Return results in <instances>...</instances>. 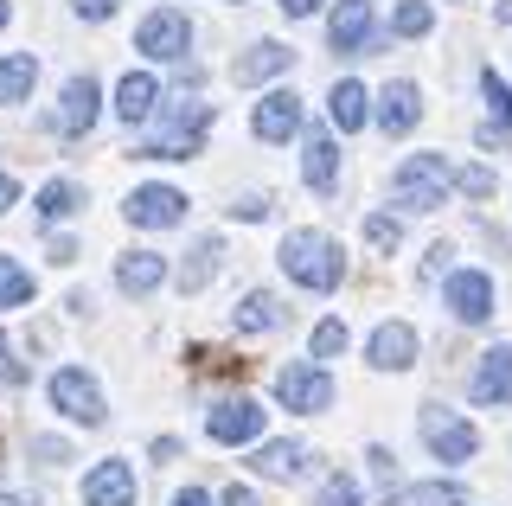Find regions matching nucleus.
<instances>
[{
	"label": "nucleus",
	"mask_w": 512,
	"mask_h": 506,
	"mask_svg": "<svg viewBox=\"0 0 512 506\" xmlns=\"http://www.w3.org/2000/svg\"><path fill=\"white\" fill-rule=\"evenodd\" d=\"M288 65H295V52H288L282 39H256L250 52L231 65V77H237V84H269V77H282Z\"/></svg>",
	"instance_id": "nucleus-19"
},
{
	"label": "nucleus",
	"mask_w": 512,
	"mask_h": 506,
	"mask_svg": "<svg viewBox=\"0 0 512 506\" xmlns=\"http://www.w3.org/2000/svg\"><path fill=\"white\" fill-rule=\"evenodd\" d=\"M84 506H135V468L128 462H96L90 474H84Z\"/></svg>",
	"instance_id": "nucleus-16"
},
{
	"label": "nucleus",
	"mask_w": 512,
	"mask_h": 506,
	"mask_svg": "<svg viewBox=\"0 0 512 506\" xmlns=\"http://www.w3.org/2000/svg\"><path fill=\"white\" fill-rule=\"evenodd\" d=\"M512 129H500V122H480V148H506Z\"/></svg>",
	"instance_id": "nucleus-39"
},
{
	"label": "nucleus",
	"mask_w": 512,
	"mask_h": 506,
	"mask_svg": "<svg viewBox=\"0 0 512 506\" xmlns=\"http://www.w3.org/2000/svg\"><path fill=\"white\" fill-rule=\"evenodd\" d=\"M116 7H122V0H71V13H77V20H109Z\"/></svg>",
	"instance_id": "nucleus-37"
},
{
	"label": "nucleus",
	"mask_w": 512,
	"mask_h": 506,
	"mask_svg": "<svg viewBox=\"0 0 512 506\" xmlns=\"http://www.w3.org/2000/svg\"><path fill=\"white\" fill-rule=\"evenodd\" d=\"M384 506H468L461 481H416V487H397Z\"/></svg>",
	"instance_id": "nucleus-26"
},
{
	"label": "nucleus",
	"mask_w": 512,
	"mask_h": 506,
	"mask_svg": "<svg viewBox=\"0 0 512 506\" xmlns=\"http://www.w3.org/2000/svg\"><path fill=\"white\" fill-rule=\"evenodd\" d=\"M282 321H288V308H282L269 289H250L244 302H237V314H231L237 334H269V327H282Z\"/></svg>",
	"instance_id": "nucleus-22"
},
{
	"label": "nucleus",
	"mask_w": 512,
	"mask_h": 506,
	"mask_svg": "<svg viewBox=\"0 0 512 506\" xmlns=\"http://www.w3.org/2000/svg\"><path fill=\"white\" fill-rule=\"evenodd\" d=\"M0 26H7V0H0Z\"/></svg>",
	"instance_id": "nucleus-47"
},
{
	"label": "nucleus",
	"mask_w": 512,
	"mask_h": 506,
	"mask_svg": "<svg viewBox=\"0 0 512 506\" xmlns=\"http://www.w3.org/2000/svg\"><path fill=\"white\" fill-rule=\"evenodd\" d=\"M52 404L64 410L71 423H84V430H103V385L84 372V366H64V372H52Z\"/></svg>",
	"instance_id": "nucleus-6"
},
{
	"label": "nucleus",
	"mask_w": 512,
	"mask_h": 506,
	"mask_svg": "<svg viewBox=\"0 0 512 506\" xmlns=\"http://www.w3.org/2000/svg\"><path fill=\"white\" fill-rule=\"evenodd\" d=\"M263 417L269 410L256 398H224V404H212V417H205V436L224 442V449H244V442L263 436Z\"/></svg>",
	"instance_id": "nucleus-9"
},
{
	"label": "nucleus",
	"mask_w": 512,
	"mask_h": 506,
	"mask_svg": "<svg viewBox=\"0 0 512 506\" xmlns=\"http://www.w3.org/2000/svg\"><path fill=\"white\" fill-rule=\"evenodd\" d=\"M26 302H32V270L0 250V308H26Z\"/></svg>",
	"instance_id": "nucleus-28"
},
{
	"label": "nucleus",
	"mask_w": 512,
	"mask_h": 506,
	"mask_svg": "<svg viewBox=\"0 0 512 506\" xmlns=\"http://www.w3.org/2000/svg\"><path fill=\"white\" fill-rule=\"evenodd\" d=\"M391 199L404 205V212H436V205L448 199V167H442V154H410V161L391 173Z\"/></svg>",
	"instance_id": "nucleus-3"
},
{
	"label": "nucleus",
	"mask_w": 512,
	"mask_h": 506,
	"mask_svg": "<svg viewBox=\"0 0 512 506\" xmlns=\"http://www.w3.org/2000/svg\"><path fill=\"white\" fill-rule=\"evenodd\" d=\"M154 109H160V77L154 71H128L116 84V116L128 129H141V122H154Z\"/></svg>",
	"instance_id": "nucleus-18"
},
{
	"label": "nucleus",
	"mask_w": 512,
	"mask_h": 506,
	"mask_svg": "<svg viewBox=\"0 0 512 506\" xmlns=\"http://www.w3.org/2000/svg\"><path fill=\"white\" fill-rule=\"evenodd\" d=\"M327 39H333V52L365 58L378 45V7H372V0H340L333 20H327Z\"/></svg>",
	"instance_id": "nucleus-8"
},
{
	"label": "nucleus",
	"mask_w": 512,
	"mask_h": 506,
	"mask_svg": "<svg viewBox=\"0 0 512 506\" xmlns=\"http://www.w3.org/2000/svg\"><path fill=\"white\" fill-rule=\"evenodd\" d=\"M365 359H372V372H410L416 366V327L410 321H384L372 346H365Z\"/></svg>",
	"instance_id": "nucleus-14"
},
{
	"label": "nucleus",
	"mask_w": 512,
	"mask_h": 506,
	"mask_svg": "<svg viewBox=\"0 0 512 506\" xmlns=\"http://www.w3.org/2000/svg\"><path fill=\"white\" fill-rule=\"evenodd\" d=\"M276 7L288 13V20H308V13H320V0H276Z\"/></svg>",
	"instance_id": "nucleus-41"
},
{
	"label": "nucleus",
	"mask_w": 512,
	"mask_h": 506,
	"mask_svg": "<svg viewBox=\"0 0 512 506\" xmlns=\"http://www.w3.org/2000/svg\"><path fill=\"white\" fill-rule=\"evenodd\" d=\"M250 468H256V474H269V481H295V474L308 468V442H263Z\"/></svg>",
	"instance_id": "nucleus-23"
},
{
	"label": "nucleus",
	"mask_w": 512,
	"mask_h": 506,
	"mask_svg": "<svg viewBox=\"0 0 512 506\" xmlns=\"http://www.w3.org/2000/svg\"><path fill=\"white\" fill-rule=\"evenodd\" d=\"M416 122H423V90H416L410 77L384 84V90H378V129H384V135H410Z\"/></svg>",
	"instance_id": "nucleus-15"
},
{
	"label": "nucleus",
	"mask_w": 512,
	"mask_h": 506,
	"mask_svg": "<svg viewBox=\"0 0 512 506\" xmlns=\"http://www.w3.org/2000/svg\"><path fill=\"white\" fill-rule=\"evenodd\" d=\"M0 506H39V500H26V494H0Z\"/></svg>",
	"instance_id": "nucleus-45"
},
{
	"label": "nucleus",
	"mask_w": 512,
	"mask_h": 506,
	"mask_svg": "<svg viewBox=\"0 0 512 506\" xmlns=\"http://www.w3.org/2000/svg\"><path fill=\"white\" fill-rule=\"evenodd\" d=\"M96 116H103V90H96L90 71H77L71 84H64V97H58V129L64 135H90Z\"/></svg>",
	"instance_id": "nucleus-12"
},
{
	"label": "nucleus",
	"mask_w": 512,
	"mask_h": 506,
	"mask_svg": "<svg viewBox=\"0 0 512 506\" xmlns=\"http://www.w3.org/2000/svg\"><path fill=\"white\" fill-rule=\"evenodd\" d=\"M160 282H167V257H160V250H128L116 263V289L122 295H154Z\"/></svg>",
	"instance_id": "nucleus-20"
},
{
	"label": "nucleus",
	"mask_w": 512,
	"mask_h": 506,
	"mask_svg": "<svg viewBox=\"0 0 512 506\" xmlns=\"http://www.w3.org/2000/svg\"><path fill=\"white\" fill-rule=\"evenodd\" d=\"M301 180L314 193H333L340 186V154H333V135H308L301 141Z\"/></svg>",
	"instance_id": "nucleus-21"
},
{
	"label": "nucleus",
	"mask_w": 512,
	"mask_h": 506,
	"mask_svg": "<svg viewBox=\"0 0 512 506\" xmlns=\"http://www.w3.org/2000/svg\"><path fill=\"white\" fill-rule=\"evenodd\" d=\"M327 116H333V129H340V135L365 129V116H372V109H365V84L340 77V84H333V97H327Z\"/></svg>",
	"instance_id": "nucleus-24"
},
{
	"label": "nucleus",
	"mask_w": 512,
	"mask_h": 506,
	"mask_svg": "<svg viewBox=\"0 0 512 506\" xmlns=\"http://www.w3.org/2000/svg\"><path fill=\"white\" fill-rule=\"evenodd\" d=\"M13 199H20V186H13V173H7V167H0V218H7V212H13Z\"/></svg>",
	"instance_id": "nucleus-40"
},
{
	"label": "nucleus",
	"mask_w": 512,
	"mask_h": 506,
	"mask_svg": "<svg viewBox=\"0 0 512 506\" xmlns=\"http://www.w3.org/2000/svg\"><path fill=\"white\" fill-rule=\"evenodd\" d=\"M52 263H77V244H71V237H52Z\"/></svg>",
	"instance_id": "nucleus-43"
},
{
	"label": "nucleus",
	"mask_w": 512,
	"mask_h": 506,
	"mask_svg": "<svg viewBox=\"0 0 512 506\" xmlns=\"http://www.w3.org/2000/svg\"><path fill=\"white\" fill-rule=\"evenodd\" d=\"M276 404L282 410H301V417H320L333 404V372L314 366V359H295V366L276 372Z\"/></svg>",
	"instance_id": "nucleus-4"
},
{
	"label": "nucleus",
	"mask_w": 512,
	"mask_h": 506,
	"mask_svg": "<svg viewBox=\"0 0 512 506\" xmlns=\"http://www.w3.org/2000/svg\"><path fill=\"white\" fill-rule=\"evenodd\" d=\"M77 205H84V193H77L71 180H52V186L39 193V218H45V225H64V218H71Z\"/></svg>",
	"instance_id": "nucleus-29"
},
{
	"label": "nucleus",
	"mask_w": 512,
	"mask_h": 506,
	"mask_svg": "<svg viewBox=\"0 0 512 506\" xmlns=\"http://www.w3.org/2000/svg\"><path fill=\"white\" fill-rule=\"evenodd\" d=\"M205 129H212V103L180 97L167 109V122H160V135L141 141V161H192L205 148Z\"/></svg>",
	"instance_id": "nucleus-2"
},
{
	"label": "nucleus",
	"mask_w": 512,
	"mask_h": 506,
	"mask_svg": "<svg viewBox=\"0 0 512 506\" xmlns=\"http://www.w3.org/2000/svg\"><path fill=\"white\" fill-rule=\"evenodd\" d=\"M173 506H212V494H205V487H186V494L173 500Z\"/></svg>",
	"instance_id": "nucleus-44"
},
{
	"label": "nucleus",
	"mask_w": 512,
	"mask_h": 506,
	"mask_svg": "<svg viewBox=\"0 0 512 506\" xmlns=\"http://www.w3.org/2000/svg\"><path fill=\"white\" fill-rule=\"evenodd\" d=\"M276 263L288 270V282H301V289H314V295L340 289V276H346V257H340V244H333L327 231H288Z\"/></svg>",
	"instance_id": "nucleus-1"
},
{
	"label": "nucleus",
	"mask_w": 512,
	"mask_h": 506,
	"mask_svg": "<svg viewBox=\"0 0 512 506\" xmlns=\"http://www.w3.org/2000/svg\"><path fill=\"white\" fill-rule=\"evenodd\" d=\"M365 237H372L378 250H397V244H404V225H397L391 212H372V218H365Z\"/></svg>",
	"instance_id": "nucleus-34"
},
{
	"label": "nucleus",
	"mask_w": 512,
	"mask_h": 506,
	"mask_svg": "<svg viewBox=\"0 0 512 506\" xmlns=\"http://www.w3.org/2000/svg\"><path fill=\"white\" fill-rule=\"evenodd\" d=\"M340 353H346V321H320L314 327V366H327Z\"/></svg>",
	"instance_id": "nucleus-32"
},
{
	"label": "nucleus",
	"mask_w": 512,
	"mask_h": 506,
	"mask_svg": "<svg viewBox=\"0 0 512 506\" xmlns=\"http://www.w3.org/2000/svg\"><path fill=\"white\" fill-rule=\"evenodd\" d=\"M493 20H512V0H500V7H493Z\"/></svg>",
	"instance_id": "nucleus-46"
},
{
	"label": "nucleus",
	"mask_w": 512,
	"mask_h": 506,
	"mask_svg": "<svg viewBox=\"0 0 512 506\" xmlns=\"http://www.w3.org/2000/svg\"><path fill=\"white\" fill-rule=\"evenodd\" d=\"M429 26H436V13H429V0H404V7L391 13V33H397V39H423Z\"/></svg>",
	"instance_id": "nucleus-30"
},
{
	"label": "nucleus",
	"mask_w": 512,
	"mask_h": 506,
	"mask_svg": "<svg viewBox=\"0 0 512 506\" xmlns=\"http://www.w3.org/2000/svg\"><path fill=\"white\" fill-rule=\"evenodd\" d=\"M32 84H39V58H32V52H7V58H0V103H26Z\"/></svg>",
	"instance_id": "nucleus-25"
},
{
	"label": "nucleus",
	"mask_w": 512,
	"mask_h": 506,
	"mask_svg": "<svg viewBox=\"0 0 512 506\" xmlns=\"http://www.w3.org/2000/svg\"><path fill=\"white\" fill-rule=\"evenodd\" d=\"M224 506H263V500H256V487H224Z\"/></svg>",
	"instance_id": "nucleus-42"
},
{
	"label": "nucleus",
	"mask_w": 512,
	"mask_h": 506,
	"mask_svg": "<svg viewBox=\"0 0 512 506\" xmlns=\"http://www.w3.org/2000/svg\"><path fill=\"white\" fill-rule=\"evenodd\" d=\"M423 442H429V455H436V462H474V449H480V430L468 417H461V410H442V404H429L423 410Z\"/></svg>",
	"instance_id": "nucleus-5"
},
{
	"label": "nucleus",
	"mask_w": 512,
	"mask_h": 506,
	"mask_svg": "<svg viewBox=\"0 0 512 506\" xmlns=\"http://www.w3.org/2000/svg\"><path fill=\"white\" fill-rule=\"evenodd\" d=\"M231 212L244 218V225H263V218H269V199H263V193H250V199H237Z\"/></svg>",
	"instance_id": "nucleus-36"
},
{
	"label": "nucleus",
	"mask_w": 512,
	"mask_h": 506,
	"mask_svg": "<svg viewBox=\"0 0 512 506\" xmlns=\"http://www.w3.org/2000/svg\"><path fill=\"white\" fill-rule=\"evenodd\" d=\"M448 180H455L468 199H487L493 193V167H461V173H448Z\"/></svg>",
	"instance_id": "nucleus-35"
},
{
	"label": "nucleus",
	"mask_w": 512,
	"mask_h": 506,
	"mask_svg": "<svg viewBox=\"0 0 512 506\" xmlns=\"http://www.w3.org/2000/svg\"><path fill=\"white\" fill-rule=\"evenodd\" d=\"M135 45L148 58H160V65H167V58H186L192 52V20H186L180 7H154L148 20L135 26Z\"/></svg>",
	"instance_id": "nucleus-7"
},
{
	"label": "nucleus",
	"mask_w": 512,
	"mask_h": 506,
	"mask_svg": "<svg viewBox=\"0 0 512 506\" xmlns=\"http://www.w3.org/2000/svg\"><path fill=\"white\" fill-rule=\"evenodd\" d=\"M128 225H141V231H167V225H180L186 218V193L180 186H135V193H128Z\"/></svg>",
	"instance_id": "nucleus-10"
},
{
	"label": "nucleus",
	"mask_w": 512,
	"mask_h": 506,
	"mask_svg": "<svg viewBox=\"0 0 512 506\" xmlns=\"http://www.w3.org/2000/svg\"><path fill=\"white\" fill-rule=\"evenodd\" d=\"M314 506H359V481H352V474H327L320 494H314Z\"/></svg>",
	"instance_id": "nucleus-33"
},
{
	"label": "nucleus",
	"mask_w": 512,
	"mask_h": 506,
	"mask_svg": "<svg viewBox=\"0 0 512 506\" xmlns=\"http://www.w3.org/2000/svg\"><path fill=\"white\" fill-rule=\"evenodd\" d=\"M468 391H474V404H500V410H512V346H487V353H480Z\"/></svg>",
	"instance_id": "nucleus-13"
},
{
	"label": "nucleus",
	"mask_w": 512,
	"mask_h": 506,
	"mask_svg": "<svg viewBox=\"0 0 512 506\" xmlns=\"http://www.w3.org/2000/svg\"><path fill=\"white\" fill-rule=\"evenodd\" d=\"M218 263H224V244H218V237H199V244H192V257H186V270H180V289L199 295L205 282L218 276Z\"/></svg>",
	"instance_id": "nucleus-27"
},
{
	"label": "nucleus",
	"mask_w": 512,
	"mask_h": 506,
	"mask_svg": "<svg viewBox=\"0 0 512 506\" xmlns=\"http://www.w3.org/2000/svg\"><path fill=\"white\" fill-rule=\"evenodd\" d=\"M250 129L263 135V141H288V135H301V97H295V90H269V97L256 103Z\"/></svg>",
	"instance_id": "nucleus-17"
},
{
	"label": "nucleus",
	"mask_w": 512,
	"mask_h": 506,
	"mask_svg": "<svg viewBox=\"0 0 512 506\" xmlns=\"http://www.w3.org/2000/svg\"><path fill=\"white\" fill-rule=\"evenodd\" d=\"M20 366H13V346H7V334H0V385H20Z\"/></svg>",
	"instance_id": "nucleus-38"
},
{
	"label": "nucleus",
	"mask_w": 512,
	"mask_h": 506,
	"mask_svg": "<svg viewBox=\"0 0 512 506\" xmlns=\"http://www.w3.org/2000/svg\"><path fill=\"white\" fill-rule=\"evenodd\" d=\"M480 97L493 103V122H500V129H512V84L500 71H480Z\"/></svg>",
	"instance_id": "nucleus-31"
},
{
	"label": "nucleus",
	"mask_w": 512,
	"mask_h": 506,
	"mask_svg": "<svg viewBox=\"0 0 512 506\" xmlns=\"http://www.w3.org/2000/svg\"><path fill=\"white\" fill-rule=\"evenodd\" d=\"M442 302H448V314H455L461 327H480L493 314V276L487 270H455L448 289H442Z\"/></svg>",
	"instance_id": "nucleus-11"
}]
</instances>
